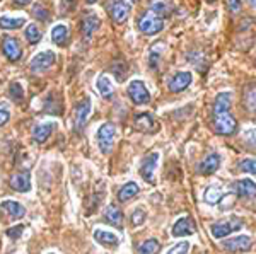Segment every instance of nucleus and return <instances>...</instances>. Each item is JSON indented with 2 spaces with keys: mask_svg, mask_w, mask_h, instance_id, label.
<instances>
[{
  "mask_svg": "<svg viewBox=\"0 0 256 254\" xmlns=\"http://www.w3.org/2000/svg\"><path fill=\"white\" fill-rule=\"evenodd\" d=\"M12 2L16 3V7H24V5H28L31 0H12Z\"/></svg>",
  "mask_w": 256,
  "mask_h": 254,
  "instance_id": "79ce46f5",
  "label": "nucleus"
},
{
  "mask_svg": "<svg viewBox=\"0 0 256 254\" xmlns=\"http://www.w3.org/2000/svg\"><path fill=\"white\" fill-rule=\"evenodd\" d=\"M2 51L7 56V60L10 61H19L22 58V48H20L19 41L12 36H6L2 39Z\"/></svg>",
  "mask_w": 256,
  "mask_h": 254,
  "instance_id": "f8f14e48",
  "label": "nucleus"
},
{
  "mask_svg": "<svg viewBox=\"0 0 256 254\" xmlns=\"http://www.w3.org/2000/svg\"><path fill=\"white\" fill-rule=\"evenodd\" d=\"M108 10H110L111 19H113L116 24H122V22H125L128 19V15H130L132 5L126 2V0H111Z\"/></svg>",
  "mask_w": 256,
  "mask_h": 254,
  "instance_id": "6e6552de",
  "label": "nucleus"
},
{
  "mask_svg": "<svg viewBox=\"0 0 256 254\" xmlns=\"http://www.w3.org/2000/svg\"><path fill=\"white\" fill-rule=\"evenodd\" d=\"M62 9L65 12H70L76 9V0H62Z\"/></svg>",
  "mask_w": 256,
  "mask_h": 254,
  "instance_id": "ea45409f",
  "label": "nucleus"
},
{
  "mask_svg": "<svg viewBox=\"0 0 256 254\" xmlns=\"http://www.w3.org/2000/svg\"><path fill=\"white\" fill-rule=\"evenodd\" d=\"M10 120V109L6 102H0V126H4Z\"/></svg>",
  "mask_w": 256,
  "mask_h": 254,
  "instance_id": "c9c22d12",
  "label": "nucleus"
},
{
  "mask_svg": "<svg viewBox=\"0 0 256 254\" xmlns=\"http://www.w3.org/2000/svg\"><path fill=\"white\" fill-rule=\"evenodd\" d=\"M138 29L146 36H156L164 29V19L156 15L154 12H146L138 19Z\"/></svg>",
  "mask_w": 256,
  "mask_h": 254,
  "instance_id": "7ed1b4c3",
  "label": "nucleus"
},
{
  "mask_svg": "<svg viewBox=\"0 0 256 254\" xmlns=\"http://www.w3.org/2000/svg\"><path fill=\"white\" fill-rule=\"evenodd\" d=\"M94 239H96V243L102 244V246H118V237L114 234H111V232H106V231H94Z\"/></svg>",
  "mask_w": 256,
  "mask_h": 254,
  "instance_id": "a878e982",
  "label": "nucleus"
},
{
  "mask_svg": "<svg viewBox=\"0 0 256 254\" xmlns=\"http://www.w3.org/2000/svg\"><path fill=\"white\" fill-rule=\"evenodd\" d=\"M52 41L56 44V46H64L68 41V29L64 26V24H56L52 29Z\"/></svg>",
  "mask_w": 256,
  "mask_h": 254,
  "instance_id": "393cba45",
  "label": "nucleus"
},
{
  "mask_svg": "<svg viewBox=\"0 0 256 254\" xmlns=\"http://www.w3.org/2000/svg\"><path fill=\"white\" fill-rule=\"evenodd\" d=\"M248 104H250L251 111L256 114V91H251L248 94Z\"/></svg>",
  "mask_w": 256,
  "mask_h": 254,
  "instance_id": "58836bf2",
  "label": "nucleus"
},
{
  "mask_svg": "<svg viewBox=\"0 0 256 254\" xmlns=\"http://www.w3.org/2000/svg\"><path fill=\"white\" fill-rule=\"evenodd\" d=\"M190 243H180V244H174L172 246L171 249L166 253V254H188V251H190Z\"/></svg>",
  "mask_w": 256,
  "mask_h": 254,
  "instance_id": "72a5a7b5",
  "label": "nucleus"
},
{
  "mask_svg": "<svg viewBox=\"0 0 256 254\" xmlns=\"http://www.w3.org/2000/svg\"><path fill=\"white\" fill-rule=\"evenodd\" d=\"M55 130V123H41V125H36L32 128V140L36 143H44L50 138V135Z\"/></svg>",
  "mask_w": 256,
  "mask_h": 254,
  "instance_id": "6ab92c4d",
  "label": "nucleus"
},
{
  "mask_svg": "<svg viewBox=\"0 0 256 254\" xmlns=\"http://www.w3.org/2000/svg\"><path fill=\"white\" fill-rule=\"evenodd\" d=\"M32 14H34V17H38L40 20H48L50 19V12L46 9H43L41 5H36L34 9H32Z\"/></svg>",
  "mask_w": 256,
  "mask_h": 254,
  "instance_id": "e433bc0d",
  "label": "nucleus"
},
{
  "mask_svg": "<svg viewBox=\"0 0 256 254\" xmlns=\"http://www.w3.org/2000/svg\"><path fill=\"white\" fill-rule=\"evenodd\" d=\"M138 191H140V188H138L137 183H134V181L125 183L118 191V202L120 203H126L128 200L135 198V196L138 195Z\"/></svg>",
  "mask_w": 256,
  "mask_h": 254,
  "instance_id": "5701e85b",
  "label": "nucleus"
},
{
  "mask_svg": "<svg viewBox=\"0 0 256 254\" xmlns=\"http://www.w3.org/2000/svg\"><path fill=\"white\" fill-rule=\"evenodd\" d=\"M96 87L99 94H101L104 99H111L114 94V89H113V82H111V79L108 75H104V73H101V75L98 77L96 80Z\"/></svg>",
  "mask_w": 256,
  "mask_h": 254,
  "instance_id": "4be33fe9",
  "label": "nucleus"
},
{
  "mask_svg": "<svg viewBox=\"0 0 256 254\" xmlns=\"http://www.w3.org/2000/svg\"><path fill=\"white\" fill-rule=\"evenodd\" d=\"M172 236L174 237H183V236H190L195 232V224L190 217H181V219L176 220V224L172 225Z\"/></svg>",
  "mask_w": 256,
  "mask_h": 254,
  "instance_id": "dca6fc26",
  "label": "nucleus"
},
{
  "mask_svg": "<svg viewBox=\"0 0 256 254\" xmlns=\"http://www.w3.org/2000/svg\"><path fill=\"white\" fill-rule=\"evenodd\" d=\"M146 219H147L146 210H144V208H135L134 214H132V217H130L132 227H140V225L146 222Z\"/></svg>",
  "mask_w": 256,
  "mask_h": 254,
  "instance_id": "2f4dec72",
  "label": "nucleus"
},
{
  "mask_svg": "<svg viewBox=\"0 0 256 254\" xmlns=\"http://www.w3.org/2000/svg\"><path fill=\"white\" fill-rule=\"evenodd\" d=\"M242 225H244L242 219H239V217H230L226 222L214 224L212 227H210V234L216 237V239H222V237H227L229 234H232V232L239 231Z\"/></svg>",
  "mask_w": 256,
  "mask_h": 254,
  "instance_id": "20e7f679",
  "label": "nucleus"
},
{
  "mask_svg": "<svg viewBox=\"0 0 256 254\" xmlns=\"http://www.w3.org/2000/svg\"><path fill=\"white\" fill-rule=\"evenodd\" d=\"M126 92H128V97L135 102V104H148L150 102V92L148 89L146 87L142 80H132L126 87Z\"/></svg>",
  "mask_w": 256,
  "mask_h": 254,
  "instance_id": "39448f33",
  "label": "nucleus"
},
{
  "mask_svg": "<svg viewBox=\"0 0 256 254\" xmlns=\"http://www.w3.org/2000/svg\"><path fill=\"white\" fill-rule=\"evenodd\" d=\"M232 97L229 92L217 94L216 102H214V130L222 137H230L238 132V121L232 114L229 113Z\"/></svg>",
  "mask_w": 256,
  "mask_h": 254,
  "instance_id": "f257e3e1",
  "label": "nucleus"
},
{
  "mask_svg": "<svg viewBox=\"0 0 256 254\" xmlns=\"http://www.w3.org/2000/svg\"><path fill=\"white\" fill-rule=\"evenodd\" d=\"M148 65H150V68H158V65H159V55H158V53H154V51L150 53V56H148Z\"/></svg>",
  "mask_w": 256,
  "mask_h": 254,
  "instance_id": "a19ab883",
  "label": "nucleus"
},
{
  "mask_svg": "<svg viewBox=\"0 0 256 254\" xmlns=\"http://www.w3.org/2000/svg\"><path fill=\"white\" fill-rule=\"evenodd\" d=\"M114 137H116V126L113 123H104L101 125V128L98 130V145L104 155L111 154L114 145Z\"/></svg>",
  "mask_w": 256,
  "mask_h": 254,
  "instance_id": "f03ea898",
  "label": "nucleus"
},
{
  "mask_svg": "<svg viewBox=\"0 0 256 254\" xmlns=\"http://www.w3.org/2000/svg\"><path fill=\"white\" fill-rule=\"evenodd\" d=\"M192 82H193V75H192V72H186V70H183V72H178L174 73V75L169 79L168 82V89L171 92H183L184 89H188L190 85H192Z\"/></svg>",
  "mask_w": 256,
  "mask_h": 254,
  "instance_id": "1a4fd4ad",
  "label": "nucleus"
},
{
  "mask_svg": "<svg viewBox=\"0 0 256 254\" xmlns=\"http://www.w3.org/2000/svg\"><path fill=\"white\" fill-rule=\"evenodd\" d=\"M86 2H88V3H89V5H90V3H96V2H98V0H86Z\"/></svg>",
  "mask_w": 256,
  "mask_h": 254,
  "instance_id": "37998d69",
  "label": "nucleus"
},
{
  "mask_svg": "<svg viewBox=\"0 0 256 254\" xmlns=\"http://www.w3.org/2000/svg\"><path fill=\"white\" fill-rule=\"evenodd\" d=\"M251 246H253V239L250 236H238L230 237V239L222 241V249L229 253H244L250 251Z\"/></svg>",
  "mask_w": 256,
  "mask_h": 254,
  "instance_id": "0eeeda50",
  "label": "nucleus"
},
{
  "mask_svg": "<svg viewBox=\"0 0 256 254\" xmlns=\"http://www.w3.org/2000/svg\"><path fill=\"white\" fill-rule=\"evenodd\" d=\"M207 2H208V3H214V2H216V0H207Z\"/></svg>",
  "mask_w": 256,
  "mask_h": 254,
  "instance_id": "c03bdc74",
  "label": "nucleus"
},
{
  "mask_svg": "<svg viewBox=\"0 0 256 254\" xmlns=\"http://www.w3.org/2000/svg\"><path fill=\"white\" fill-rule=\"evenodd\" d=\"M0 210H4L12 220H19L26 215V208L20 203L14 202V200H6V202L0 203Z\"/></svg>",
  "mask_w": 256,
  "mask_h": 254,
  "instance_id": "f3484780",
  "label": "nucleus"
},
{
  "mask_svg": "<svg viewBox=\"0 0 256 254\" xmlns=\"http://www.w3.org/2000/svg\"><path fill=\"white\" fill-rule=\"evenodd\" d=\"M104 219L108 220V224H111L113 227L122 229V225H123V214H122V210H120V208L114 203H111V205L106 207Z\"/></svg>",
  "mask_w": 256,
  "mask_h": 254,
  "instance_id": "412c9836",
  "label": "nucleus"
},
{
  "mask_svg": "<svg viewBox=\"0 0 256 254\" xmlns=\"http://www.w3.org/2000/svg\"><path fill=\"white\" fill-rule=\"evenodd\" d=\"M9 186L14 191H19V193H28L31 190V178L30 173H16L10 176L9 179Z\"/></svg>",
  "mask_w": 256,
  "mask_h": 254,
  "instance_id": "ddd939ff",
  "label": "nucleus"
},
{
  "mask_svg": "<svg viewBox=\"0 0 256 254\" xmlns=\"http://www.w3.org/2000/svg\"><path fill=\"white\" fill-rule=\"evenodd\" d=\"M148 9L159 17H166V15L171 14L172 5L169 0H148Z\"/></svg>",
  "mask_w": 256,
  "mask_h": 254,
  "instance_id": "b1692460",
  "label": "nucleus"
},
{
  "mask_svg": "<svg viewBox=\"0 0 256 254\" xmlns=\"http://www.w3.org/2000/svg\"><path fill=\"white\" fill-rule=\"evenodd\" d=\"M132 2H138V0H132Z\"/></svg>",
  "mask_w": 256,
  "mask_h": 254,
  "instance_id": "a18cd8bd",
  "label": "nucleus"
},
{
  "mask_svg": "<svg viewBox=\"0 0 256 254\" xmlns=\"http://www.w3.org/2000/svg\"><path fill=\"white\" fill-rule=\"evenodd\" d=\"M227 5H229L230 12H239L242 5V0H227Z\"/></svg>",
  "mask_w": 256,
  "mask_h": 254,
  "instance_id": "4c0bfd02",
  "label": "nucleus"
},
{
  "mask_svg": "<svg viewBox=\"0 0 256 254\" xmlns=\"http://www.w3.org/2000/svg\"><path fill=\"white\" fill-rule=\"evenodd\" d=\"M9 97L14 102H22L24 101V87L19 82H12L9 85Z\"/></svg>",
  "mask_w": 256,
  "mask_h": 254,
  "instance_id": "c756f323",
  "label": "nucleus"
},
{
  "mask_svg": "<svg viewBox=\"0 0 256 254\" xmlns=\"http://www.w3.org/2000/svg\"><path fill=\"white\" fill-rule=\"evenodd\" d=\"M239 171L248 174H256V159H244L239 162Z\"/></svg>",
  "mask_w": 256,
  "mask_h": 254,
  "instance_id": "473e14b6",
  "label": "nucleus"
},
{
  "mask_svg": "<svg viewBox=\"0 0 256 254\" xmlns=\"http://www.w3.org/2000/svg\"><path fill=\"white\" fill-rule=\"evenodd\" d=\"M218 167H220V155L218 154H210L198 164V173L204 176H210L214 173H217Z\"/></svg>",
  "mask_w": 256,
  "mask_h": 254,
  "instance_id": "4468645a",
  "label": "nucleus"
},
{
  "mask_svg": "<svg viewBox=\"0 0 256 254\" xmlns=\"http://www.w3.org/2000/svg\"><path fill=\"white\" fill-rule=\"evenodd\" d=\"M24 22H26L24 17H7V15H2V17H0V27L6 31L19 29V27L24 26Z\"/></svg>",
  "mask_w": 256,
  "mask_h": 254,
  "instance_id": "bb28decb",
  "label": "nucleus"
},
{
  "mask_svg": "<svg viewBox=\"0 0 256 254\" xmlns=\"http://www.w3.org/2000/svg\"><path fill=\"white\" fill-rule=\"evenodd\" d=\"M50 254H53V253H50Z\"/></svg>",
  "mask_w": 256,
  "mask_h": 254,
  "instance_id": "de8ad7c7",
  "label": "nucleus"
},
{
  "mask_svg": "<svg viewBox=\"0 0 256 254\" xmlns=\"http://www.w3.org/2000/svg\"><path fill=\"white\" fill-rule=\"evenodd\" d=\"M135 128L140 132H156V120L150 113H140L134 120Z\"/></svg>",
  "mask_w": 256,
  "mask_h": 254,
  "instance_id": "a211bd4d",
  "label": "nucleus"
},
{
  "mask_svg": "<svg viewBox=\"0 0 256 254\" xmlns=\"http://www.w3.org/2000/svg\"><path fill=\"white\" fill-rule=\"evenodd\" d=\"M99 26H101V20H99L96 14H86L84 19H82V24H80L82 32H84V36L88 39L99 29Z\"/></svg>",
  "mask_w": 256,
  "mask_h": 254,
  "instance_id": "aec40b11",
  "label": "nucleus"
},
{
  "mask_svg": "<svg viewBox=\"0 0 256 254\" xmlns=\"http://www.w3.org/2000/svg\"><path fill=\"white\" fill-rule=\"evenodd\" d=\"M24 34H26V39L30 41L31 44H36L41 39V31L38 29L36 24H30V26L26 27V31H24Z\"/></svg>",
  "mask_w": 256,
  "mask_h": 254,
  "instance_id": "7c9ffc66",
  "label": "nucleus"
},
{
  "mask_svg": "<svg viewBox=\"0 0 256 254\" xmlns=\"http://www.w3.org/2000/svg\"><path fill=\"white\" fill-rule=\"evenodd\" d=\"M159 162V154L154 152L150 155H147L142 161V166H140V176L144 178V181H147L148 184H156V167H158Z\"/></svg>",
  "mask_w": 256,
  "mask_h": 254,
  "instance_id": "9d476101",
  "label": "nucleus"
},
{
  "mask_svg": "<svg viewBox=\"0 0 256 254\" xmlns=\"http://www.w3.org/2000/svg\"><path fill=\"white\" fill-rule=\"evenodd\" d=\"M254 65H256V58H254Z\"/></svg>",
  "mask_w": 256,
  "mask_h": 254,
  "instance_id": "49530a36",
  "label": "nucleus"
},
{
  "mask_svg": "<svg viewBox=\"0 0 256 254\" xmlns=\"http://www.w3.org/2000/svg\"><path fill=\"white\" fill-rule=\"evenodd\" d=\"M160 251V243L158 239H147L138 246V254H158Z\"/></svg>",
  "mask_w": 256,
  "mask_h": 254,
  "instance_id": "c85d7f7f",
  "label": "nucleus"
},
{
  "mask_svg": "<svg viewBox=\"0 0 256 254\" xmlns=\"http://www.w3.org/2000/svg\"><path fill=\"white\" fill-rule=\"evenodd\" d=\"M90 113H92V102H90L89 97H84L76 109V130L77 132H82V130H84V126L88 125V121L90 118Z\"/></svg>",
  "mask_w": 256,
  "mask_h": 254,
  "instance_id": "9b49d317",
  "label": "nucleus"
},
{
  "mask_svg": "<svg viewBox=\"0 0 256 254\" xmlns=\"http://www.w3.org/2000/svg\"><path fill=\"white\" fill-rule=\"evenodd\" d=\"M55 53L53 51H41L38 55L32 56L31 63H30V68L32 73H41V72H46L48 68L53 67L55 63Z\"/></svg>",
  "mask_w": 256,
  "mask_h": 254,
  "instance_id": "423d86ee",
  "label": "nucleus"
},
{
  "mask_svg": "<svg viewBox=\"0 0 256 254\" xmlns=\"http://www.w3.org/2000/svg\"><path fill=\"white\" fill-rule=\"evenodd\" d=\"M224 198V193H222L220 188H216V186H210L205 190V195H204V200L207 202L208 205H218Z\"/></svg>",
  "mask_w": 256,
  "mask_h": 254,
  "instance_id": "cd10ccee",
  "label": "nucleus"
},
{
  "mask_svg": "<svg viewBox=\"0 0 256 254\" xmlns=\"http://www.w3.org/2000/svg\"><path fill=\"white\" fill-rule=\"evenodd\" d=\"M22 232H24V225H22V224H19V225H14V227L7 229L6 234H7V237H10V239L18 241L19 237L22 236Z\"/></svg>",
  "mask_w": 256,
  "mask_h": 254,
  "instance_id": "f704fd0d",
  "label": "nucleus"
},
{
  "mask_svg": "<svg viewBox=\"0 0 256 254\" xmlns=\"http://www.w3.org/2000/svg\"><path fill=\"white\" fill-rule=\"evenodd\" d=\"M234 191H236L238 196L246 200H253L256 198V184L251 181V179H239L234 184Z\"/></svg>",
  "mask_w": 256,
  "mask_h": 254,
  "instance_id": "2eb2a0df",
  "label": "nucleus"
}]
</instances>
